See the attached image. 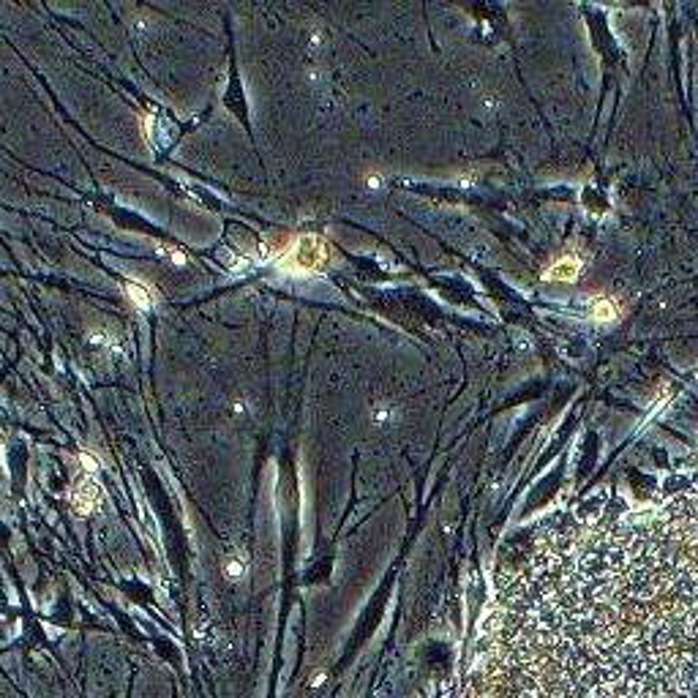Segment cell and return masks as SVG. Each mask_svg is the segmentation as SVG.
Segmentation results:
<instances>
[{
	"instance_id": "1",
	"label": "cell",
	"mask_w": 698,
	"mask_h": 698,
	"mask_svg": "<svg viewBox=\"0 0 698 698\" xmlns=\"http://www.w3.org/2000/svg\"><path fill=\"white\" fill-rule=\"evenodd\" d=\"M262 257L278 262L289 273L311 275V273H322L327 268L330 246L317 235H300V237H292V240H284V243H265Z\"/></svg>"
},
{
	"instance_id": "2",
	"label": "cell",
	"mask_w": 698,
	"mask_h": 698,
	"mask_svg": "<svg viewBox=\"0 0 698 698\" xmlns=\"http://www.w3.org/2000/svg\"><path fill=\"white\" fill-rule=\"evenodd\" d=\"M71 502H74V507L79 513H90L96 507V502H99V485L93 483L90 478H79L77 485H74V491H71Z\"/></svg>"
},
{
	"instance_id": "3",
	"label": "cell",
	"mask_w": 698,
	"mask_h": 698,
	"mask_svg": "<svg viewBox=\"0 0 698 698\" xmlns=\"http://www.w3.org/2000/svg\"><path fill=\"white\" fill-rule=\"evenodd\" d=\"M579 270H581L579 257H562V260H556L551 268L543 273V278L545 281H573L579 275Z\"/></svg>"
},
{
	"instance_id": "4",
	"label": "cell",
	"mask_w": 698,
	"mask_h": 698,
	"mask_svg": "<svg viewBox=\"0 0 698 698\" xmlns=\"http://www.w3.org/2000/svg\"><path fill=\"white\" fill-rule=\"evenodd\" d=\"M126 295L134 300L137 309H151V306H153L151 289H148L145 284H139V281H128V284H126Z\"/></svg>"
},
{
	"instance_id": "5",
	"label": "cell",
	"mask_w": 698,
	"mask_h": 698,
	"mask_svg": "<svg viewBox=\"0 0 698 698\" xmlns=\"http://www.w3.org/2000/svg\"><path fill=\"white\" fill-rule=\"evenodd\" d=\"M592 317H594V320H600V322H608V320H614V317H617V309H614V303H611V300L600 298V300H594V303H592Z\"/></svg>"
},
{
	"instance_id": "6",
	"label": "cell",
	"mask_w": 698,
	"mask_h": 698,
	"mask_svg": "<svg viewBox=\"0 0 698 698\" xmlns=\"http://www.w3.org/2000/svg\"><path fill=\"white\" fill-rule=\"evenodd\" d=\"M243 570H246V568H243V562H240L237 556H229V559L224 562V573H226L229 579H240Z\"/></svg>"
},
{
	"instance_id": "7",
	"label": "cell",
	"mask_w": 698,
	"mask_h": 698,
	"mask_svg": "<svg viewBox=\"0 0 698 698\" xmlns=\"http://www.w3.org/2000/svg\"><path fill=\"white\" fill-rule=\"evenodd\" d=\"M162 254L172 257V260H175V265H186V257H183V254H177L175 249H162Z\"/></svg>"
}]
</instances>
